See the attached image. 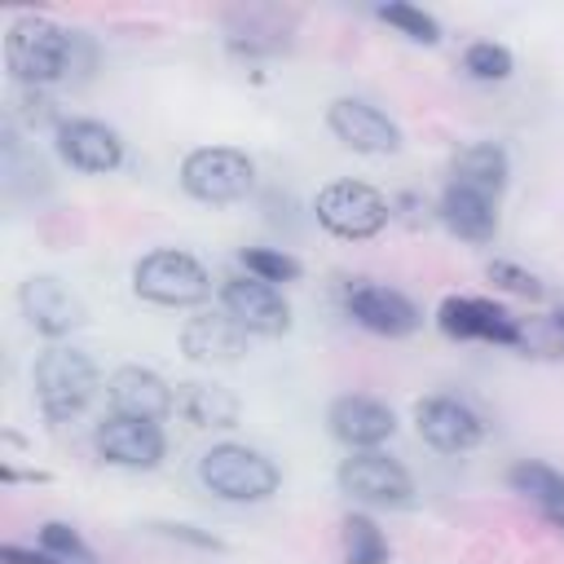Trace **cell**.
I'll return each instance as SVG.
<instances>
[{
	"label": "cell",
	"mask_w": 564,
	"mask_h": 564,
	"mask_svg": "<svg viewBox=\"0 0 564 564\" xmlns=\"http://www.w3.org/2000/svg\"><path fill=\"white\" fill-rule=\"evenodd\" d=\"M31 383H35V405L48 423H66L75 419L101 388V370L97 361L84 352V348H66V344H53L35 357V370H31Z\"/></svg>",
	"instance_id": "cell-1"
},
{
	"label": "cell",
	"mask_w": 564,
	"mask_h": 564,
	"mask_svg": "<svg viewBox=\"0 0 564 564\" xmlns=\"http://www.w3.org/2000/svg\"><path fill=\"white\" fill-rule=\"evenodd\" d=\"M4 62L22 88H44L70 70V35L40 13H22L9 22Z\"/></svg>",
	"instance_id": "cell-2"
},
{
	"label": "cell",
	"mask_w": 564,
	"mask_h": 564,
	"mask_svg": "<svg viewBox=\"0 0 564 564\" xmlns=\"http://www.w3.org/2000/svg\"><path fill=\"white\" fill-rule=\"evenodd\" d=\"M198 480L207 485V494H216L225 502H264L278 494L282 471L260 449L238 445V441H220L198 458Z\"/></svg>",
	"instance_id": "cell-3"
},
{
	"label": "cell",
	"mask_w": 564,
	"mask_h": 564,
	"mask_svg": "<svg viewBox=\"0 0 564 564\" xmlns=\"http://www.w3.org/2000/svg\"><path fill=\"white\" fill-rule=\"evenodd\" d=\"M132 291L159 308H194L212 295V278L189 251L159 247L132 264Z\"/></svg>",
	"instance_id": "cell-4"
},
{
	"label": "cell",
	"mask_w": 564,
	"mask_h": 564,
	"mask_svg": "<svg viewBox=\"0 0 564 564\" xmlns=\"http://www.w3.org/2000/svg\"><path fill=\"white\" fill-rule=\"evenodd\" d=\"M256 185V163L234 145H203L181 159V189L207 207L247 198Z\"/></svg>",
	"instance_id": "cell-5"
},
{
	"label": "cell",
	"mask_w": 564,
	"mask_h": 564,
	"mask_svg": "<svg viewBox=\"0 0 564 564\" xmlns=\"http://www.w3.org/2000/svg\"><path fill=\"white\" fill-rule=\"evenodd\" d=\"M313 212H317V225H322L326 234L348 238V242L375 238V234L388 225V216H392L388 198H383L375 185L348 181V176L326 181V185L317 189V198H313Z\"/></svg>",
	"instance_id": "cell-6"
},
{
	"label": "cell",
	"mask_w": 564,
	"mask_h": 564,
	"mask_svg": "<svg viewBox=\"0 0 564 564\" xmlns=\"http://www.w3.org/2000/svg\"><path fill=\"white\" fill-rule=\"evenodd\" d=\"M335 480H339V489H344L348 498L375 502V507H405V502L414 498L410 471H405L397 458L379 454V449H352V454L339 463Z\"/></svg>",
	"instance_id": "cell-7"
},
{
	"label": "cell",
	"mask_w": 564,
	"mask_h": 564,
	"mask_svg": "<svg viewBox=\"0 0 564 564\" xmlns=\"http://www.w3.org/2000/svg\"><path fill=\"white\" fill-rule=\"evenodd\" d=\"M18 308H22L26 326L40 330V335H48V339H62V335H70V330H79L88 322L84 300L62 278H53V273L26 278L18 286Z\"/></svg>",
	"instance_id": "cell-8"
},
{
	"label": "cell",
	"mask_w": 564,
	"mask_h": 564,
	"mask_svg": "<svg viewBox=\"0 0 564 564\" xmlns=\"http://www.w3.org/2000/svg\"><path fill=\"white\" fill-rule=\"evenodd\" d=\"M220 308L247 330V335H264V339H278L291 330V304L278 286L260 282V278H225L220 286Z\"/></svg>",
	"instance_id": "cell-9"
},
{
	"label": "cell",
	"mask_w": 564,
	"mask_h": 564,
	"mask_svg": "<svg viewBox=\"0 0 564 564\" xmlns=\"http://www.w3.org/2000/svg\"><path fill=\"white\" fill-rule=\"evenodd\" d=\"M93 445L106 463L128 467V471H150L163 463L167 454V436L154 419H128V414H110L97 423Z\"/></svg>",
	"instance_id": "cell-10"
},
{
	"label": "cell",
	"mask_w": 564,
	"mask_h": 564,
	"mask_svg": "<svg viewBox=\"0 0 564 564\" xmlns=\"http://www.w3.org/2000/svg\"><path fill=\"white\" fill-rule=\"evenodd\" d=\"M326 128L352 154H397L401 150V128L379 106H370L361 97H335L326 106Z\"/></svg>",
	"instance_id": "cell-11"
},
{
	"label": "cell",
	"mask_w": 564,
	"mask_h": 564,
	"mask_svg": "<svg viewBox=\"0 0 564 564\" xmlns=\"http://www.w3.org/2000/svg\"><path fill=\"white\" fill-rule=\"evenodd\" d=\"M436 326L449 339H485V344H507V348H516L524 339L520 322L502 304L476 300V295H449V300H441Z\"/></svg>",
	"instance_id": "cell-12"
},
{
	"label": "cell",
	"mask_w": 564,
	"mask_h": 564,
	"mask_svg": "<svg viewBox=\"0 0 564 564\" xmlns=\"http://www.w3.org/2000/svg\"><path fill=\"white\" fill-rule=\"evenodd\" d=\"M414 427L441 454H467L485 441V419L458 397H423L414 405Z\"/></svg>",
	"instance_id": "cell-13"
},
{
	"label": "cell",
	"mask_w": 564,
	"mask_h": 564,
	"mask_svg": "<svg viewBox=\"0 0 564 564\" xmlns=\"http://www.w3.org/2000/svg\"><path fill=\"white\" fill-rule=\"evenodd\" d=\"M53 137L62 163L84 176H106L123 163V137L101 119H62Z\"/></svg>",
	"instance_id": "cell-14"
},
{
	"label": "cell",
	"mask_w": 564,
	"mask_h": 564,
	"mask_svg": "<svg viewBox=\"0 0 564 564\" xmlns=\"http://www.w3.org/2000/svg\"><path fill=\"white\" fill-rule=\"evenodd\" d=\"M344 308L357 326H366L375 335H388V339H405L423 322L410 295H401L392 286H379V282H352L348 295H344Z\"/></svg>",
	"instance_id": "cell-15"
},
{
	"label": "cell",
	"mask_w": 564,
	"mask_h": 564,
	"mask_svg": "<svg viewBox=\"0 0 564 564\" xmlns=\"http://www.w3.org/2000/svg\"><path fill=\"white\" fill-rule=\"evenodd\" d=\"M106 401H110V414H128V419H167L176 410V392L172 383L150 370V366H119L110 379H106Z\"/></svg>",
	"instance_id": "cell-16"
},
{
	"label": "cell",
	"mask_w": 564,
	"mask_h": 564,
	"mask_svg": "<svg viewBox=\"0 0 564 564\" xmlns=\"http://www.w3.org/2000/svg\"><path fill=\"white\" fill-rule=\"evenodd\" d=\"M326 423H330V436L348 449H379L397 432V414L383 401L361 397V392L335 397L330 410H326Z\"/></svg>",
	"instance_id": "cell-17"
},
{
	"label": "cell",
	"mask_w": 564,
	"mask_h": 564,
	"mask_svg": "<svg viewBox=\"0 0 564 564\" xmlns=\"http://www.w3.org/2000/svg\"><path fill=\"white\" fill-rule=\"evenodd\" d=\"M181 348L189 361L203 366H229L247 352V330L220 308V313H198L181 326Z\"/></svg>",
	"instance_id": "cell-18"
},
{
	"label": "cell",
	"mask_w": 564,
	"mask_h": 564,
	"mask_svg": "<svg viewBox=\"0 0 564 564\" xmlns=\"http://www.w3.org/2000/svg\"><path fill=\"white\" fill-rule=\"evenodd\" d=\"M507 176H511L507 150H502V145H494V141H476V145L458 150V154H454V163H449V181H454V185L476 189V194H485V198H494V203L502 198Z\"/></svg>",
	"instance_id": "cell-19"
},
{
	"label": "cell",
	"mask_w": 564,
	"mask_h": 564,
	"mask_svg": "<svg viewBox=\"0 0 564 564\" xmlns=\"http://www.w3.org/2000/svg\"><path fill=\"white\" fill-rule=\"evenodd\" d=\"M441 220L467 242H489L498 234V203L449 181L441 194Z\"/></svg>",
	"instance_id": "cell-20"
},
{
	"label": "cell",
	"mask_w": 564,
	"mask_h": 564,
	"mask_svg": "<svg viewBox=\"0 0 564 564\" xmlns=\"http://www.w3.org/2000/svg\"><path fill=\"white\" fill-rule=\"evenodd\" d=\"M176 414H185L194 427H234L242 405L229 388L220 383H181L176 388Z\"/></svg>",
	"instance_id": "cell-21"
},
{
	"label": "cell",
	"mask_w": 564,
	"mask_h": 564,
	"mask_svg": "<svg viewBox=\"0 0 564 564\" xmlns=\"http://www.w3.org/2000/svg\"><path fill=\"white\" fill-rule=\"evenodd\" d=\"M507 485H511V494L538 502L542 511H564V471H555L551 463L524 458L507 471Z\"/></svg>",
	"instance_id": "cell-22"
},
{
	"label": "cell",
	"mask_w": 564,
	"mask_h": 564,
	"mask_svg": "<svg viewBox=\"0 0 564 564\" xmlns=\"http://www.w3.org/2000/svg\"><path fill=\"white\" fill-rule=\"evenodd\" d=\"M339 546H344V564H388V538L370 516H357V511L344 516Z\"/></svg>",
	"instance_id": "cell-23"
},
{
	"label": "cell",
	"mask_w": 564,
	"mask_h": 564,
	"mask_svg": "<svg viewBox=\"0 0 564 564\" xmlns=\"http://www.w3.org/2000/svg\"><path fill=\"white\" fill-rule=\"evenodd\" d=\"M238 264L247 269V278H260V282H269V286L295 282V278L304 273L300 260H295L291 251H282V247H242V251H238Z\"/></svg>",
	"instance_id": "cell-24"
},
{
	"label": "cell",
	"mask_w": 564,
	"mask_h": 564,
	"mask_svg": "<svg viewBox=\"0 0 564 564\" xmlns=\"http://www.w3.org/2000/svg\"><path fill=\"white\" fill-rule=\"evenodd\" d=\"M379 18L388 22V26H397L405 40H414V44H441V22L427 13V9H419V4H405V0H388V4H379Z\"/></svg>",
	"instance_id": "cell-25"
},
{
	"label": "cell",
	"mask_w": 564,
	"mask_h": 564,
	"mask_svg": "<svg viewBox=\"0 0 564 564\" xmlns=\"http://www.w3.org/2000/svg\"><path fill=\"white\" fill-rule=\"evenodd\" d=\"M463 70H467L471 79H480V84H502V79L516 70V62H511V48H507V44L476 40V44H467V53H463Z\"/></svg>",
	"instance_id": "cell-26"
},
{
	"label": "cell",
	"mask_w": 564,
	"mask_h": 564,
	"mask_svg": "<svg viewBox=\"0 0 564 564\" xmlns=\"http://www.w3.org/2000/svg\"><path fill=\"white\" fill-rule=\"evenodd\" d=\"M40 551H48L53 560H75V564H93V551L84 546V538L70 529V524H62V520H48V524H40Z\"/></svg>",
	"instance_id": "cell-27"
},
{
	"label": "cell",
	"mask_w": 564,
	"mask_h": 564,
	"mask_svg": "<svg viewBox=\"0 0 564 564\" xmlns=\"http://www.w3.org/2000/svg\"><path fill=\"white\" fill-rule=\"evenodd\" d=\"M489 282L494 286H502V291H511V295H520V300H542V282L529 273V269H520L516 260H489Z\"/></svg>",
	"instance_id": "cell-28"
},
{
	"label": "cell",
	"mask_w": 564,
	"mask_h": 564,
	"mask_svg": "<svg viewBox=\"0 0 564 564\" xmlns=\"http://www.w3.org/2000/svg\"><path fill=\"white\" fill-rule=\"evenodd\" d=\"M0 560H4V564H62V560H53L48 551H26V546H18V542H4V546H0Z\"/></svg>",
	"instance_id": "cell-29"
},
{
	"label": "cell",
	"mask_w": 564,
	"mask_h": 564,
	"mask_svg": "<svg viewBox=\"0 0 564 564\" xmlns=\"http://www.w3.org/2000/svg\"><path fill=\"white\" fill-rule=\"evenodd\" d=\"M546 520H551L555 529H564V511H546Z\"/></svg>",
	"instance_id": "cell-30"
},
{
	"label": "cell",
	"mask_w": 564,
	"mask_h": 564,
	"mask_svg": "<svg viewBox=\"0 0 564 564\" xmlns=\"http://www.w3.org/2000/svg\"><path fill=\"white\" fill-rule=\"evenodd\" d=\"M551 326H555V330H560V335H564V308H560V313H555V317H551Z\"/></svg>",
	"instance_id": "cell-31"
},
{
	"label": "cell",
	"mask_w": 564,
	"mask_h": 564,
	"mask_svg": "<svg viewBox=\"0 0 564 564\" xmlns=\"http://www.w3.org/2000/svg\"><path fill=\"white\" fill-rule=\"evenodd\" d=\"M93 564H97V560H93Z\"/></svg>",
	"instance_id": "cell-32"
}]
</instances>
